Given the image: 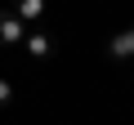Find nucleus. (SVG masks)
<instances>
[{
	"label": "nucleus",
	"instance_id": "1",
	"mask_svg": "<svg viewBox=\"0 0 134 125\" xmlns=\"http://www.w3.org/2000/svg\"><path fill=\"white\" fill-rule=\"evenodd\" d=\"M14 40H23V22H18V14L0 9V45H14Z\"/></svg>",
	"mask_w": 134,
	"mask_h": 125
},
{
	"label": "nucleus",
	"instance_id": "3",
	"mask_svg": "<svg viewBox=\"0 0 134 125\" xmlns=\"http://www.w3.org/2000/svg\"><path fill=\"white\" fill-rule=\"evenodd\" d=\"M27 49H31V54H36V58H45V54H49V49H54V40H49V36H45V31H36V36H27Z\"/></svg>",
	"mask_w": 134,
	"mask_h": 125
},
{
	"label": "nucleus",
	"instance_id": "5",
	"mask_svg": "<svg viewBox=\"0 0 134 125\" xmlns=\"http://www.w3.org/2000/svg\"><path fill=\"white\" fill-rule=\"evenodd\" d=\"M9 98H14V89H9V81H0V107H9Z\"/></svg>",
	"mask_w": 134,
	"mask_h": 125
},
{
	"label": "nucleus",
	"instance_id": "2",
	"mask_svg": "<svg viewBox=\"0 0 134 125\" xmlns=\"http://www.w3.org/2000/svg\"><path fill=\"white\" fill-rule=\"evenodd\" d=\"M107 54H112V58H134V27H130V31H121V36H112Z\"/></svg>",
	"mask_w": 134,
	"mask_h": 125
},
{
	"label": "nucleus",
	"instance_id": "4",
	"mask_svg": "<svg viewBox=\"0 0 134 125\" xmlns=\"http://www.w3.org/2000/svg\"><path fill=\"white\" fill-rule=\"evenodd\" d=\"M36 14H40V0H27V5H18V22H23V18H36Z\"/></svg>",
	"mask_w": 134,
	"mask_h": 125
}]
</instances>
